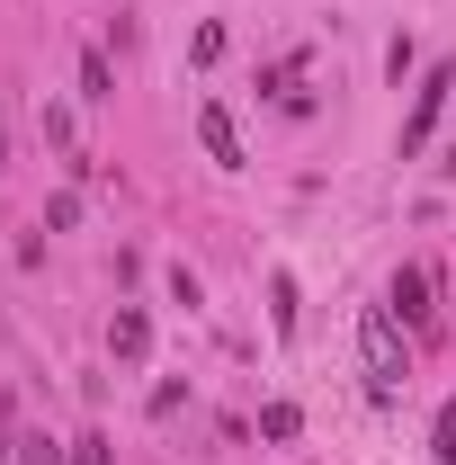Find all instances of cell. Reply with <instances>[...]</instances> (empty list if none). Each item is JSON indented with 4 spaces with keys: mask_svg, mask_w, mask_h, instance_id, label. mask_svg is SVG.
Listing matches in <instances>:
<instances>
[{
    "mask_svg": "<svg viewBox=\"0 0 456 465\" xmlns=\"http://www.w3.org/2000/svg\"><path fill=\"white\" fill-rule=\"evenodd\" d=\"M72 465H108V439L90 430V439H72Z\"/></svg>",
    "mask_w": 456,
    "mask_h": 465,
    "instance_id": "cell-9",
    "label": "cell"
},
{
    "mask_svg": "<svg viewBox=\"0 0 456 465\" xmlns=\"http://www.w3.org/2000/svg\"><path fill=\"white\" fill-rule=\"evenodd\" d=\"M0 171H9V116H0Z\"/></svg>",
    "mask_w": 456,
    "mask_h": 465,
    "instance_id": "cell-12",
    "label": "cell"
},
{
    "mask_svg": "<svg viewBox=\"0 0 456 465\" xmlns=\"http://www.w3.org/2000/svg\"><path fill=\"white\" fill-rule=\"evenodd\" d=\"M197 143H206V162H215V171H242V162H251V153H242V125H233L215 99L197 108Z\"/></svg>",
    "mask_w": 456,
    "mask_h": 465,
    "instance_id": "cell-3",
    "label": "cell"
},
{
    "mask_svg": "<svg viewBox=\"0 0 456 465\" xmlns=\"http://www.w3.org/2000/svg\"><path fill=\"white\" fill-rule=\"evenodd\" d=\"M81 99H116V72H108V54H99V45L81 54Z\"/></svg>",
    "mask_w": 456,
    "mask_h": 465,
    "instance_id": "cell-6",
    "label": "cell"
},
{
    "mask_svg": "<svg viewBox=\"0 0 456 465\" xmlns=\"http://www.w3.org/2000/svg\"><path fill=\"white\" fill-rule=\"evenodd\" d=\"M385 313H394V322H411V331H430V313H439V304H430V269H394Z\"/></svg>",
    "mask_w": 456,
    "mask_h": 465,
    "instance_id": "cell-4",
    "label": "cell"
},
{
    "mask_svg": "<svg viewBox=\"0 0 456 465\" xmlns=\"http://www.w3.org/2000/svg\"><path fill=\"white\" fill-rule=\"evenodd\" d=\"M269 322H278V331H295V278H286V269L269 278Z\"/></svg>",
    "mask_w": 456,
    "mask_h": 465,
    "instance_id": "cell-7",
    "label": "cell"
},
{
    "mask_svg": "<svg viewBox=\"0 0 456 465\" xmlns=\"http://www.w3.org/2000/svg\"><path fill=\"white\" fill-rule=\"evenodd\" d=\"M448 90H456V72H448V63H430L421 90H411V116H402V162L430 153V134H439V116H448Z\"/></svg>",
    "mask_w": 456,
    "mask_h": 465,
    "instance_id": "cell-1",
    "label": "cell"
},
{
    "mask_svg": "<svg viewBox=\"0 0 456 465\" xmlns=\"http://www.w3.org/2000/svg\"><path fill=\"white\" fill-rule=\"evenodd\" d=\"M358 349H367V376H376V385H402L411 349H402V322L385 313V304H367V322H358Z\"/></svg>",
    "mask_w": 456,
    "mask_h": 465,
    "instance_id": "cell-2",
    "label": "cell"
},
{
    "mask_svg": "<svg viewBox=\"0 0 456 465\" xmlns=\"http://www.w3.org/2000/svg\"><path fill=\"white\" fill-rule=\"evenodd\" d=\"M260 430H269V439H295V430H304V411H295V403H269V411H260Z\"/></svg>",
    "mask_w": 456,
    "mask_h": 465,
    "instance_id": "cell-8",
    "label": "cell"
},
{
    "mask_svg": "<svg viewBox=\"0 0 456 465\" xmlns=\"http://www.w3.org/2000/svg\"><path fill=\"white\" fill-rule=\"evenodd\" d=\"M144 349H153V322H144V304H116V322H108V358H125V367H134Z\"/></svg>",
    "mask_w": 456,
    "mask_h": 465,
    "instance_id": "cell-5",
    "label": "cell"
},
{
    "mask_svg": "<svg viewBox=\"0 0 456 465\" xmlns=\"http://www.w3.org/2000/svg\"><path fill=\"white\" fill-rule=\"evenodd\" d=\"M439 465H456V403L439 411Z\"/></svg>",
    "mask_w": 456,
    "mask_h": 465,
    "instance_id": "cell-11",
    "label": "cell"
},
{
    "mask_svg": "<svg viewBox=\"0 0 456 465\" xmlns=\"http://www.w3.org/2000/svg\"><path fill=\"white\" fill-rule=\"evenodd\" d=\"M18 465H63V448H55V439H27V448H18Z\"/></svg>",
    "mask_w": 456,
    "mask_h": 465,
    "instance_id": "cell-10",
    "label": "cell"
}]
</instances>
